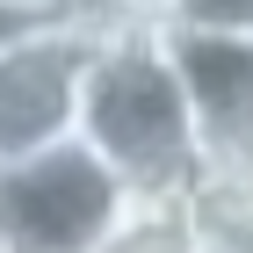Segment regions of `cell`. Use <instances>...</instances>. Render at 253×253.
Segmentation results:
<instances>
[{
	"instance_id": "10",
	"label": "cell",
	"mask_w": 253,
	"mask_h": 253,
	"mask_svg": "<svg viewBox=\"0 0 253 253\" xmlns=\"http://www.w3.org/2000/svg\"><path fill=\"white\" fill-rule=\"evenodd\" d=\"M29 22H37V15H22L15 0H0V43H15L22 29H29Z\"/></svg>"
},
{
	"instance_id": "11",
	"label": "cell",
	"mask_w": 253,
	"mask_h": 253,
	"mask_svg": "<svg viewBox=\"0 0 253 253\" xmlns=\"http://www.w3.org/2000/svg\"><path fill=\"white\" fill-rule=\"evenodd\" d=\"M0 253H7V239H0Z\"/></svg>"
},
{
	"instance_id": "9",
	"label": "cell",
	"mask_w": 253,
	"mask_h": 253,
	"mask_svg": "<svg viewBox=\"0 0 253 253\" xmlns=\"http://www.w3.org/2000/svg\"><path fill=\"white\" fill-rule=\"evenodd\" d=\"M22 15H37V22H80V15H94V0H15Z\"/></svg>"
},
{
	"instance_id": "3",
	"label": "cell",
	"mask_w": 253,
	"mask_h": 253,
	"mask_svg": "<svg viewBox=\"0 0 253 253\" xmlns=\"http://www.w3.org/2000/svg\"><path fill=\"white\" fill-rule=\"evenodd\" d=\"M94 22H29L15 43H0V159H29L43 145L80 137V94L94 58Z\"/></svg>"
},
{
	"instance_id": "1",
	"label": "cell",
	"mask_w": 253,
	"mask_h": 253,
	"mask_svg": "<svg viewBox=\"0 0 253 253\" xmlns=\"http://www.w3.org/2000/svg\"><path fill=\"white\" fill-rule=\"evenodd\" d=\"M80 145L101 152V167L123 188H145V195L195 188L203 152H195V116H188V87H181L167 29L94 22V58H87V94H80Z\"/></svg>"
},
{
	"instance_id": "2",
	"label": "cell",
	"mask_w": 253,
	"mask_h": 253,
	"mask_svg": "<svg viewBox=\"0 0 253 253\" xmlns=\"http://www.w3.org/2000/svg\"><path fill=\"white\" fill-rule=\"evenodd\" d=\"M123 181L80 137L29 159H0V239L7 253H87L123 210Z\"/></svg>"
},
{
	"instance_id": "5",
	"label": "cell",
	"mask_w": 253,
	"mask_h": 253,
	"mask_svg": "<svg viewBox=\"0 0 253 253\" xmlns=\"http://www.w3.org/2000/svg\"><path fill=\"white\" fill-rule=\"evenodd\" d=\"M87 253H203V232H195L188 195H145V188H130L123 210L109 217V232H101Z\"/></svg>"
},
{
	"instance_id": "4",
	"label": "cell",
	"mask_w": 253,
	"mask_h": 253,
	"mask_svg": "<svg viewBox=\"0 0 253 253\" xmlns=\"http://www.w3.org/2000/svg\"><path fill=\"white\" fill-rule=\"evenodd\" d=\"M188 87L203 174H253V37L239 29H167Z\"/></svg>"
},
{
	"instance_id": "7",
	"label": "cell",
	"mask_w": 253,
	"mask_h": 253,
	"mask_svg": "<svg viewBox=\"0 0 253 253\" xmlns=\"http://www.w3.org/2000/svg\"><path fill=\"white\" fill-rule=\"evenodd\" d=\"M188 0H94L101 22H130V29H174Z\"/></svg>"
},
{
	"instance_id": "6",
	"label": "cell",
	"mask_w": 253,
	"mask_h": 253,
	"mask_svg": "<svg viewBox=\"0 0 253 253\" xmlns=\"http://www.w3.org/2000/svg\"><path fill=\"white\" fill-rule=\"evenodd\" d=\"M188 210L203 253H253V174H195Z\"/></svg>"
},
{
	"instance_id": "8",
	"label": "cell",
	"mask_w": 253,
	"mask_h": 253,
	"mask_svg": "<svg viewBox=\"0 0 253 253\" xmlns=\"http://www.w3.org/2000/svg\"><path fill=\"white\" fill-rule=\"evenodd\" d=\"M174 29H239V37H253V0H188Z\"/></svg>"
}]
</instances>
